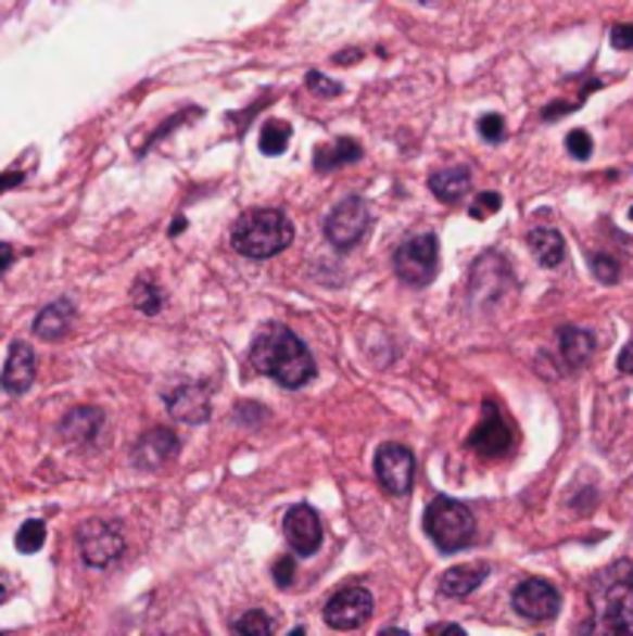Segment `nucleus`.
I'll return each mask as SVG.
<instances>
[{
    "mask_svg": "<svg viewBox=\"0 0 633 636\" xmlns=\"http://www.w3.org/2000/svg\"><path fill=\"white\" fill-rule=\"evenodd\" d=\"M305 85L311 93H317V97H339L342 93V85L339 81H332V78H327L324 72H307Z\"/></svg>",
    "mask_w": 633,
    "mask_h": 636,
    "instance_id": "nucleus-28",
    "label": "nucleus"
},
{
    "mask_svg": "<svg viewBox=\"0 0 633 636\" xmlns=\"http://www.w3.org/2000/svg\"><path fill=\"white\" fill-rule=\"evenodd\" d=\"M292 140V128L286 122H267L262 128V153L264 155H283L286 147Z\"/></svg>",
    "mask_w": 633,
    "mask_h": 636,
    "instance_id": "nucleus-23",
    "label": "nucleus"
},
{
    "mask_svg": "<svg viewBox=\"0 0 633 636\" xmlns=\"http://www.w3.org/2000/svg\"><path fill=\"white\" fill-rule=\"evenodd\" d=\"M618 370L633 376V342H628V345H624V352L618 354Z\"/></svg>",
    "mask_w": 633,
    "mask_h": 636,
    "instance_id": "nucleus-34",
    "label": "nucleus"
},
{
    "mask_svg": "<svg viewBox=\"0 0 633 636\" xmlns=\"http://www.w3.org/2000/svg\"><path fill=\"white\" fill-rule=\"evenodd\" d=\"M35 352L31 345L25 342H16L10 348V357H7V367H3V376H0V385L10 392V395H25L35 382Z\"/></svg>",
    "mask_w": 633,
    "mask_h": 636,
    "instance_id": "nucleus-14",
    "label": "nucleus"
},
{
    "mask_svg": "<svg viewBox=\"0 0 633 636\" xmlns=\"http://www.w3.org/2000/svg\"><path fill=\"white\" fill-rule=\"evenodd\" d=\"M376 479L392 494V497H407L416 482V457L404 444H382L376 450Z\"/></svg>",
    "mask_w": 633,
    "mask_h": 636,
    "instance_id": "nucleus-8",
    "label": "nucleus"
},
{
    "mask_svg": "<svg viewBox=\"0 0 633 636\" xmlns=\"http://www.w3.org/2000/svg\"><path fill=\"white\" fill-rule=\"evenodd\" d=\"M596 627L611 634H633V571L624 562L621 569L603 574L599 587L593 590Z\"/></svg>",
    "mask_w": 633,
    "mask_h": 636,
    "instance_id": "nucleus-3",
    "label": "nucleus"
},
{
    "mask_svg": "<svg viewBox=\"0 0 633 636\" xmlns=\"http://www.w3.org/2000/svg\"><path fill=\"white\" fill-rule=\"evenodd\" d=\"M479 133L488 140V143H501L503 133H506V125H503V115L491 112V115H481L479 118Z\"/></svg>",
    "mask_w": 633,
    "mask_h": 636,
    "instance_id": "nucleus-30",
    "label": "nucleus"
},
{
    "mask_svg": "<svg viewBox=\"0 0 633 636\" xmlns=\"http://www.w3.org/2000/svg\"><path fill=\"white\" fill-rule=\"evenodd\" d=\"M78 549H81L85 565L110 569L125 549V537H122L118 525H112L106 519H90L78 527Z\"/></svg>",
    "mask_w": 633,
    "mask_h": 636,
    "instance_id": "nucleus-7",
    "label": "nucleus"
},
{
    "mask_svg": "<svg viewBox=\"0 0 633 636\" xmlns=\"http://www.w3.org/2000/svg\"><path fill=\"white\" fill-rule=\"evenodd\" d=\"M233 631H237V634L267 636L277 631V621H274V618H267V612H262V609H255V612L242 614L240 621L233 624Z\"/></svg>",
    "mask_w": 633,
    "mask_h": 636,
    "instance_id": "nucleus-25",
    "label": "nucleus"
},
{
    "mask_svg": "<svg viewBox=\"0 0 633 636\" xmlns=\"http://www.w3.org/2000/svg\"><path fill=\"white\" fill-rule=\"evenodd\" d=\"M360 143L357 140H351V137H339V140H332L327 147H320L317 153H314V168L317 171H336V168H345V165H354V162H360Z\"/></svg>",
    "mask_w": 633,
    "mask_h": 636,
    "instance_id": "nucleus-20",
    "label": "nucleus"
},
{
    "mask_svg": "<svg viewBox=\"0 0 633 636\" xmlns=\"http://www.w3.org/2000/svg\"><path fill=\"white\" fill-rule=\"evenodd\" d=\"M72 320H75V305L68 298H60L53 305H47L38 317H35V335L45 339V342H60L68 330H72Z\"/></svg>",
    "mask_w": 633,
    "mask_h": 636,
    "instance_id": "nucleus-16",
    "label": "nucleus"
},
{
    "mask_svg": "<svg viewBox=\"0 0 633 636\" xmlns=\"http://www.w3.org/2000/svg\"><path fill=\"white\" fill-rule=\"evenodd\" d=\"M501 205H503L501 193H479L476 202L469 205V215H472L476 220H484L488 215H497V212H501Z\"/></svg>",
    "mask_w": 633,
    "mask_h": 636,
    "instance_id": "nucleus-27",
    "label": "nucleus"
},
{
    "mask_svg": "<svg viewBox=\"0 0 633 636\" xmlns=\"http://www.w3.org/2000/svg\"><path fill=\"white\" fill-rule=\"evenodd\" d=\"M274 581H277L283 590L292 587V581H295V562H292V556H283V559L274 562Z\"/></svg>",
    "mask_w": 633,
    "mask_h": 636,
    "instance_id": "nucleus-32",
    "label": "nucleus"
},
{
    "mask_svg": "<svg viewBox=\"0 0 633 636\" xmlns=\"http://www.w3.org/2000/svg\"><path fill=\"white\" fill-rule=\"evenodd\" d=\"M466 444H469L476 454H481V457L497 460V457L512 454V447H516V432L509 429V422L503 419V414L494 404H484L481 422L472 429V435L466 438Z\"/></svg>",
    "mask_w": 633,
    "mask_h": 636,
    "instance_id": "nucleus-9",
    "label": "nucleus"
},
{
    "mask_svg": "<svg viewBox=\"0 0 633 636\" xmlns=\"http://www.w3.org/2000/svg\"><path fill=\"white\" fill-rule=\"evenodd\" d=\"M559 602H562L559 590L541 577L524 581L512 593V609L522 614L524 621H553L559 612Z\"/></svg>",
    "mask_w": 633,
    "mask_h": 636,
    "instance_id": "nucleus-11",
    "label": "nucleus"
},
{
    "mask_svg": "<svg viewBox=\"0 0 633 636\" xmlns=\"http://www.w3.org/2000/svg\"><path fill=\"white\" fill-rule=\"evenodd\" d=\"M593 274H596V280H603V283H615L618 277H621V267L615 258L609 255H593Z\"/></svg>",
    "mask_w": 633,
    "mask_h": 636,
    "instance_id": "nucleus-31",
    "label": "nucleus"
},
{
    "mask_svg": "<svg viewBox=\"0 0 633 636\" xmlns=\"http://www.w3.org/2000/svg\"><path fill=\"white\" fill-rule=\"evenodd\" d=\"M469 187H472V171L466 165H451V168L429 177V190L435 193V199L447 202V205H454V202L466 196Z\"/></svg>",
    "mask_w": 633,
    "mask_h": 636,
    "instance_id": "nucleus-18",
    "label": "nucleus"
},
{
    "mask_svg": "<svg viewBox=\"0 0 633 636\" xmlns=\"http://www.w3.org/2000/svg\"><path fill=\"white\" fill-rule=\"evenodd\" d=\"M566 150L571 153V158H578V162H587L590 155H593V140H590V133L587 131L568 133Z\"/></svg>",
    "mask_w": 633,
    "mask_h": 636,
    "instance_id": "nucleus-29",
    "label": "nucleus"
},
{
    "mask_svg": "<svg viewBox=\"0 0 633 636\" xmlns=\"http://www.w3.org/2000/svg\"><path fill=\"white\" fill-rule=\"evenodd\" d=\"M100 425H103V414L100 410H90V407H78L63 419V438L72 444H90V441L100 435Z\"/></svg>",
    "mask_w": 633,
    "mask_h": 636,
    "instance_id": "nucleus-21",
    "label": "nucleus"
},
{
    "mask_svg": "<svg viewBox=\"0 0 633 636\" xmlns=\"http://www.w3.org/2000/svg\"><path fill=\"white\" fill-rule=\"evenodd\" d=\"M611 47L615 50H633V23H621L611 28Z\"/></svg>",
    "mask_w": 633,
    "mask_h": 636,
    "instance_id": "nucleus-33",
    "label": "nucleus"
},
{
    "mask_svg": "<svg viewBox=\"0 0 633 636\" xmlns=\"http://www.w3.org/2000/svg\"><path fill=\"white\" fill-rule=\"evenodd\" d=\"M394 274L407 285H429L438 277V237L435 233H422L410 237L397 245L394 252Z\"/></svg>",
    "mask_w": 633,
    "mask_h": 636,
    "instance_id": "nucleus-5",
    "label": "nucleus"
},
{
    "mask_svg": "<svg viewBox=\"0 0 633 636\" xmlns=\"http://www.w3.org/2000/svg\"><path fill=\"white\" fill-rule=\"evenodd\" d=\"M441 631H451V634H463V627H459V624H432V627H429V634H441Z\"/></svg>",
    "mask_w": 633,
    "mask_h": 636,
    "instance_id": "nucleus-38",
    "label": "nucleus"
},
{
    "mask_svg": "<svg viewBox=\"0 0 633 636\" xmlns=\"http://www.w3.org/2000/svg\"><path fill=\"white\" fill-rule=\"evenodd\" d=\"M292 240H295V227L277 208L245 212L233 224V233H230V245L240 252L242 258H255V262L280 255L292 245Z\"/></svg>",
    "mask_w": 633,
    "mask_h": 636,
    "instance_id": "nucleus-2",
    "label": "nucleus"
},
{
    "mask_svg": "<svg viewBox=\"0 0 633 636\" xmlns=\"http://www.w3.org/2000/svg\"><path fill=\"white\" fill-rule=\"evenodd\" d=\"M16 183H23V175H0V193L7 187H16Z\"/></svg>",
    "mask_w": 633,
    "mask_h": 636,
    "instance_id": "nucleus-37",
    "label": "nucleus"
},
{
    "mask_svg": "<svg viewBox=\"0 0 633 636\" xmlns=\"http://www.w3.org/2000/svg\"><path fill=\"white\" fill-rule=\"evenodd\" d=\"M134 305L140 307L143 314L153 317V314L162 310V292H159L150 280H137V283H134Z\"/></svg>",
    "mask_w": 633,
    "mask_h": 636,
    "instance_id": "nucleus-26",
    "label": "nucleus"
},
{
    "mask_svg": "<svg viewBox=\"0 0 633 636\" xmlns=\"http://www.w3.org/2000/svg\"><path fill=\"white\" fill-rule=\"evenodd\" d=\"M183 230V218H177L175 220V227H172V233H180Z\"/></svg>",
    "mask_w": 633,
    "mask_h": 636,
    "instance_id": "nucleus-39",
    "label": "nucleus"
},
{
    "mask_svg": "<svg viewBox=\"0 0 633 636\" xmlns=\"http://www.w3.org/2000/svg\"><path fill=\"white\" fill-rule=\"evenodd\" d=\"M491 574V565L481 562V565H454L441 574V593L451 596V599H466L469 593H476L481 587V581Z\"/></svg>",
    "mask_w": 633,
    "mask_h": 636,
    "instance_id": "nucleus-17",
    "label": "nucleus"
},
{
    "mask_svg": "<svg viewBox=\"0 0 633 636\" xmlns=\"http://www.w3.org/2000/svg\"><path fill=\"white\" fill-rule=\"evenodd\" d=\"M593 335L587 330H578V327H566L559 332V352H562V360H566L571 370H581L593 357Z\"/></svg>",
    "mask_w": 633,
    "mask_h": 636,
    "instance_id": "nucleus-22",
    "label": "nucleus"
},
{
    "mask_svg": "<svg viewBox=\"0 0 633 636\" xmlns=\"http://www.w3.org/2000/svg\"><path fill=\"white\" fill-rule=\"evenodd\" d=\"M165 400H168L172 417L180 422H205L212 414V395L205 385H180Z\"/></svg>",
    "mask_w": 633,
    "mask_h": 636,
    "instance_id": "nucleus-15",
    "label": "nucleus"
},
{
    "mask_svg": "<svg viewBox=\"0 0 633 636\" xmlns=\"http://www.w3.org/2000/svg\"><path fill=\"white\" fill-rule=\"evenodd\" d=\"M10 593H13V581H10L7 574H0V606L10 599Z\"/></svg>",
    "mask_w": 633,
    "mask_h": 636,
    "instance_id": "nucleus-36",
    "label": "nucleus"
},
{
    "mask_svg": "<svg viewBox=\"0 0 633 636\" xmlns=\"http://www.w3.org/2000/svg\"><path fill=\"white\" fill-rule=\"evenodd\" d=\"M528 249H531V255L544 264V267H549V270L566 262V240H562V233L553 230V227H537V230H531V233H528Z\"/></svg>",
    "mask_w": 633,
    "mask_h": 636,
    "instance_id": "nucleus-19",
    "label": "nucleus"
},
{
    "mask_svg": "<svg viewBox=\"0 0 633 636\" xmlns=\"http://www.w3.org/2000/svg\"><path fill=\"white\" fill-rule=\"evenodd\" d=\"M283 534L286 540H289V547L295 549L299 556H314L320 549V544H324V522H320V516L311 506L299 504L292 506V509H286Z\"/></svg>",
    "mask_w": 633,
    "mask_h": 636,
    "instance_id": "nucleus-12",
    "label": "nucleus"
},
{
    "mask_svg": "<svg viewBox=\"0 0 633 636\" xmlns=\"http://www.w3.org/2000/svg\"><path fill=\"white\" fill-rule=\"evenodd\" d=\"M426 534L432 537L441 552H459L463 547L472 544L476 534V516L472 509L451 497H438L426 506V519H422Z\"/></svg>",
    "mask_w": 633,
    "mask_h": 636,
    "instance_id": "nucleus-4",
    "label": "nucleus"
},
{
    "mask_svg": "<svg viewBox=\"0 0 633 636\" xmlns=\"http://www.w3.org/2000/svg\"><path fill=\"white\" fill-rule=\"evenodd\" d=\"M631 218H633V208H631Z\"/></svg>",
    "mask_w": 633,
    "mask_h": 636,
    "instance_id": "nucleus-40",
    "label": "nucleus"
},
{
    "mask_svg": "<svg viewBox=\"0 0 633 636\" xmlns=\"http://www.w3.org/2000/svg\"><path fill=\"white\" fill-rule=\"evenodd\" d=\"M249 364L262 376L277 379L283 389H302L317 373V364L305 342L283 323H270L255 335Z\"/></svg>",
    "mask_w": 633,
    "mask_h": 636,
    "instance_id": "nucleus-1",
    "label": "nucleus"
},
{
    "mask_svg": "<svg viewBox=\"0 0 633 636\" xmlns=\"http://www.w3.org/2000/svg\"><path fill=\"white\" fill-rule=\"evenodd\" d=\"M177 450H180V444H177L175 432L159 425V429H150L147 435L137 438V444L131 447V460L140 469H162L165 462L175 460Z\"/></svg>",
    "mask_w": 633,
    "mask_h": 636,
    "instance_id": "nucleus-13",
    "label": "nucleus"
},
{
    "mask_svg": "<svg viewBox=\"0 0 633 636\" xmlns=\"http://www.w3.org/2000/svg\"><path fill=\"white\" fill-rule=\"evenodd\" d=\"M372 614V596L367 587H342L324 606V621L332 631H354Z\"/></svg>",
    "mask_w": 633,
    "mask_h": 636,
    "instance_id": "nucleus-10",
    "label": "nucleus"
},
{
    "mask_svg": "<svg viewBox=\"0 0 633 636\" xmlns=\"http://www.w3.org/2000/svg\"><path fill=\"white\" fill-rule=\"evenodd\" d=\"M370 224H372V215H370L367 199H360V196L342 199V202L332 208V215L327 218V240L332 242L336 249L349 252V249H354L357 242L367 237Z\"/></svg>",
    "mask_w": 633,
    "mask_h": 636,
    "instance_id": "nucleus-6",
    "label": "nucleus"
},
{
    "mask_svg": "<svg viewBox=\"0 0 633 636\" xmlns=\"http://www.w3.org/2000/svg\"><path fill=\"white\" fill-rule=\"evenodd\" d=\"M47 540V525L41 519H28L23 527H20V534H16V549L25 552V556H31V552H38V549L45 547Z\"/></svg>",
    "mask_w": 633,
    "mask_h": 636,
    "instance_id": "nucleus-24",
    "label": "nucleus"
},
{
    "mask_svg": "<svg viewBox=\"0 0 633 636\" xmlns=\"http://www.w3.org/2000/svg\"><path fill=\"white\" fill-rule=\"evenodd\" d=\"M10 264H13V245L10 242H0V277L7 274Z\"/></svg>",
    "mask_w": 633,
    "mask_h": 636,
    "instance_id": "nucleus-35",
    "label": "nucleus"
}]
</instances>
